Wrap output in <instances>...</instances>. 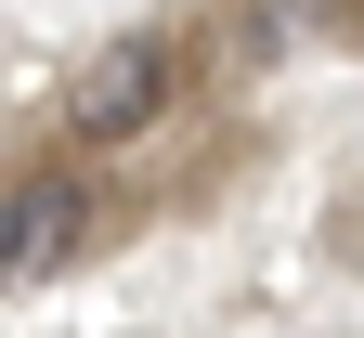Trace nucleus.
Wrapping results in <instances>:
<instances>
[{
  "label": "nucleus",
  "mask_w": 364,
  "mask_h": 338,
  "mask_svg": "<svg viewBox=\"0 0 364 338\" xmlns=\"http://www.w3.org/2000/svg\"><path fill=\"white\" fill-rule=\"evenodd\" d=\"M169 105H182V39H169V26H117L105 53L78 65L65 130H78V143H144Z\"/></svg>",
  "instance_id": "nucleus-1"
},
{
  "label": "nucleus",
  "mask_w": 364,
  "mask_h": 338,
  "mask_svg": "<svg viewBox=\"0 0 364 338\" xmlns=\"http://www.w3.org/2000/svg\"><path fill=\"white\" fill-rule=\"evenodd\" d=\"M91 234H105V196L78 169H26L0 196V286H53L65 260H91Z\"/></svg>",
  "instance_id": "nucleus-2"
},
{
  "label": "nucleus",
  "mask_w": 364,
  "mask_h": 338,
  "mask_svg": "<svg viewBox=\"0 0 364 338\" xmlns=\"http://www.w3.org/2000/svg\"><path fill=\"white\" fill-rule=\"evenodd\" d=\"M351 26H364V0H351Z\"/></svg>",
  "instance_id": "nucleus-3"
}]
</instances>
